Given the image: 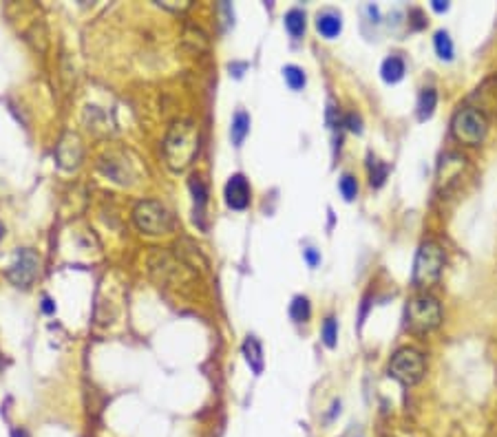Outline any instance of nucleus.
Returning <instances> with one entry per match:
<instances>
[{
	"instance_id": "nucleus-16",
	"label": "nucleus",
	"mask_w": 497,
	"mask_h": 437,
	"mask_svg": "<svg viewBox=\"0 0 497 437\" xmlns=\"http://www.w3.org/2000/svg\"><path fill=\"white\" fill-rule=\"evenodd\" d=\"M283 79H285V84L292 88V91H301V88H305L307 84V75L301 66H296V64H285L283 66Z\"/></svg>"
},
{
	"instance_id": "nucleus-24",
	"label": "nucleus",
	"mask_w": 497,
	"mask_h": 437,
	"mask_svg": "<svg viewBox=\"0 0 497 437\" xmlns=\"http://www.w3.org/2000/svg\"><path fill=\"white\" fill-rule=\"evenodd\" d=\"M431 9H433V12H437V14H442V12H446V9H449V3H444V0H433Z\"/></svg>"
},
{
	"instance_id": "nucleus-5",
	"label": "nucleus",
	"mask_w": 497,
	"mask_h": 437,
	"mask_svg": "<svg viewBox=\"0 0 497 437\" xmlns=\"http://www.w3.org/2000/svg\"><path fill=\"white\" fill-rule=\"evenodd\" d=\"M444 267V250L433 241H426L415 254L413 263V283L417 287L433 285L442 274Z\"/></svg>"
},
{
	"instance_id": "nucleus-27",
	"label": "nucleus",
	"mask_w": 497,
	"mask_h": 437,
	"mask_svg": "<svg viewBox=\"0 0 497 437\" xmlns=\"http://www.w3.org/2000/svg\"><path fill=\"white\" fill-rule=\"evenodd\" d=\"M3 236H5V225L0 223V241H3Z\"/></svg>"
},
{
	"instance_id": "nucleus-21",
	"label": "nucleus",
	"mask_w": 497,
	"mask_h": 437,
	"mask_svg": "<svg viewBox=\"0 0 497 437\" xmlns=\"http://www.w3.org/2000/svg\"><path fill=\"white\" fill-rule=\"evenodd\" d=\"M338 190H341L345 201H354V199L358 197V182H356V177L343 175L341 182H338Z\"/></svg>"
},
{
	"instance_id": "nucleus-20",
	"label": "nucleus",
	"mask_w": 497,
	"mask_h": 437,
	"mask_svg": "<svg viewBox=\"0 0 497 437\" xmlns=\"http://www.w3.org/2000/svg\"><path fill=\"white\" fill-rule=\"evenodd\" d=\"M387 175H389V166L383 164V162H378V159H374V157H369V184L376 186V188H380L385 184Z\"/></svg>"
},
{
	"instance_id": "nucleus-2",
	"label": "nucleus",
	"mask_w": 497,
	"mask_h": 437,
	"mask_svg": "<svg viewBox=\"0 0 497 437\" xmlns=\"http://www.w3.org/2000/svg\"><path fill=\"white\" fill-rule=\"evenodd\" d=\"M133 221L146 234H168L175 227V216L159 201H139L133 210Z\"/></svg>"
},
{
	"instance_id": "nucleus-19",
	"label": "nucleus",
	"mask_w": 497,
	"mask_h": 437,
	"mask_svg": "<svg viewBox=\"0 0 497 437\" xmlns=\"http://www.w3.org/2000/svg\"><path fill=\"white\" fill-rule=\"evenodd\" d=\"M321 338H323V345L327 349H334L338 345V325H336V318L334 316H327L325 323L321 327Z\"/></svg>"
},
{
	"instance_id": "nucleus-1",
	"label": "nucleus",
	"mask_w": 497,
	"mask_h": 437,
	"mask_svg": "<svg viewBox=\"0 0 497 437\" xmlns=\"http://www.w3.org/2000/svg\"><path fill=\"white\" fill-rule=\"evenodd\" d=\"M199 151V133L193 122H179L171 128L166 137L164 153L168 166L173 171H184L193 164V159Z\"/></svg>"
},
{
	"instance_id": "nucleus-7",
	"label": "nucleus",
	"mask_w": 497,
	"mask_h": 437,
	"mask_svg": "<svg viewBox=\"0 0 497 437\" xmlns=\"http://www.w3.org/2000/svg\"><path fill=\"white\" fill-rule=\"evenodd\" d=\"M40 272V258L38 254L32 250V247H20L14 256V263L9 265L7 270V278L9 283L20 287V290H29Z\"/></svg>"
},
{
	"instance_id": "nucleus-3",
	"label": "nucleus",
	"mask_w": 497,
	"mask_h": 437,
	"mask_svg": "<svg viewBox=\"0 0 497 437\" xmlns=\"http://www.w3.org/2000/svg\"><path fill=\"white\" fill-rule=\"evenodd\" d=\"M442 321L440 303L429 294H420L407 305V327L415 334H426L435 329Z\"/></svg>"
},
{
	"instance_id": "nucleus-12",
	"label": "nucleus",
	"mask_w": 497,
	"mask_h": 437,
	"mask_svg": "<svg viewBox=\"0 0 497 437\" xmlns=\"http://www.w3.org/2000/svg\"><path fill=\"white\" fill-rule=\"evenodd\" d=\"M283 25H285V32L290 34V38L294 40H301L303 34H305V12L303 9H290V12L285 14L283 18Z\"/></svg>"
},
{
	"instance_id": "nucleus-14",
	"label": "nucleus",
	"mask_w": 497,
	"mask_h": 437,
	"mask_svg": "<svg viewBox=\"0 0 497 437\" xmlns=\"http://www.w3.org/2000/svg\"><path fill=\"white\" fill-rule=\"evenodd\" d=\"M250 133V115L245 111H237L234 117H232V124H230V137H232V144L239 148L243 144V139Z\"/></svg>"
},
{
	"instance_id": "nucleus-10",
	"label": "nucleus",
	"mask_w": 497,
	"mask_h": 437,
	"mask_svg": "<svg viewBox=\"0 0 497 437\" xmlns=\"http://www.w3.org/2000/svg\"><path fill=\"white\" fill-rule=\"evenodd\" d=\"M243 355H245V362L250 364V369L258 375L263 373V347L261 342L256 340L254 336H247L243 340Z\"/></svg>"
},
{
	"instance_id": "nucleus-18",
	"label": "nucleus",
	"mask_w": 497,
	"mask_h": 437,
	"mask_svg": "<svg viewBox=\"0 0 497 437\" xmlns=\"http://www.w3.org/2000/svg\"><path fill=\"white\" fill-rule=\"evenodd\" d=\"M290 316L294 323H305L312 316V305L307 301V296H296L290 305Z\"/></svg>"
},
{
	"instance_id": "nucleus-8",
	"label": "nucleus",
	"mask_w": 497,
	"mask_h": 437,
	"mask_svg": "<svg viewBox=\"0 0 497 437\" xmlns=\"http://www.w3.org/2000/svg\"><path fill=\"white\" fill-rule=\"evenodd\" d=\"M250 184H247V179L243 175H232L228 179L226 184V190H223V197H226V205L230 208V210H245L247 205H250Z\"/></svg>"
},
{
	"instance_id": "nucleus-6",
	"label": "nucleus",
	"mask_w": 497,
	"mask_h": 437,
	"mask_svg": "<svg viewBox=\"0 0 497 437\" xmlns=\"http://www.w3.org/2000/svg\"><path fill=\"white\" fill-rule=\"evenodd\" d=\"M424 371H426L424 355L417 349H413V347L398 349L389 362V373L404 386H413L420 382L424 377Z\"/></svg>"
},
{
	"instance_id": "nucleus-15",
	"label": "nucleus",
	"mask_w": 497,
	"mask_h": 437,
	"mask_svg": "<svg viewBox=\"0 0 497 437\" xmlns=\"http://www.w3.org/2000/svg\"><path fill=\"white\" fill-rule=\"evenodd\" d=\"M191 192H193V199H195V218L204 216L206 203H208V188H206L204 179L199 175L191 177Z\"/></svg>"
},
{
	"instance_id": "nucleus-25",
	"label": "nucleus",
	"mask_w": 497,
	"mask_h": 437,
	"mask_svg": "<svg viewBox=\"0 0 497 437\" xmlns=\"http://www.w3.org/2000/svg\"><path fill=\"white\" fill-rule=\"evenodd\" d=\"M43 310H45L47 314H53V312H56V305L51 303V298H47V296H45V301H43Z\"/></svg>"
},
{
	"instance_id": "nucleus-17",
	"label": "nucleus",
	"mask_w": 497,
	"mask_h": 437,
	"mask_svg": "<svg viewBox=\"0 0 497 437\" xmlns=\"http://www.w3.org/2000/svg\"><path fill=\"white\" fill-rule=\"evenodd\" d=\"M433 47H435L437 58L446 60V62H451L455 49H453V40H451L449 34H446V32H435V36H433Z\"/></svg>"
},
{
	"instance_id": "nucleus-9",
	"label": "nucleus",
	"mask_w": 497,
	"mask_h": 437,
	"mask_svg": "<svg viewBox=\"0 0 497 437\" xmlns=\"http://www.w3.org/2000/svg\"><path fill=\"white\" fill-rule=\"evenodd\" d=\"M316 32L321 34L327 40H334L341 36L343 32V18L334 9H323L321 14L316 16Z\"/></svg>"
},
{
	"instance_id": "nucleus-26",
	"label": "nucleus",
	"mask_w": 497,
	"mask_h": 437,
	"mask_svg": "<svg viewBox=\"0 0 497 437\" xmlns=\"http://www.w3.org/2000/svg\"><path fill=\"white\" fill-rule=\"evenodd\" d=\"M12 437H29V433L25 429H14L12 431Z\"/></svg>"
},
{
	"instance_id": "nucleus-23",
	"label": "nucleus",
	"mask_w": 497,
	"mask_h": 437,
	"mask_svg": "<svg viewBox=\"0 0 497 437\" xmlns=\"http://www.w3.org/2000/svg\"><path fill=\"white\" fill-rule=\"evenodd\" d=\"M303 256H305V261L310 267H316L318 263H321V254H318L314 247H307V250L303 252Z\"/></svg>"
},
{
	"instance_id": "nucleus-22",
	"label": "nucleus",
	"mask_w": 497,
	"mask_h": 437,
	"mask_svg": "<svg viewBox=\"0 0 497 437\" xmlns=\"http://www.w3.org/2000/svg\"><path fill=\"white\" fill-rule=\"evenodd\" d=\"M345 126L350 128L352 133H363V119H361V115L350 113V115L345 117Z\"/></svg>"
},
{
	"instance_id": "nucleus-13",
	"label": "nucleus",
	"mask_w": 497,
	"mask_h": 437,
	"mask_svg": "<svg viewBox=\"0 0 497 437\" xmlns=\"http://www.w3.org/2000/svg\"><path fill=\"white\" fill-rule=\"evenodd\" d=\"M435 106H437V91L435 88H422L420 95H417V119L420 122H424V119H429L435 111Z\"/></svg>"
},
{
	"instance_id": "nucleus-4",
	"label": "nucleus",
	"mask_w": 497,
	"mask_h": 437,
	"mask_svg": "<svg viewBox=\"0 0 497 437\" xmlns=\"http://www.w3.org/2000/svg\"><path fill=\"white\" fill-rule=\"evenodd\" d=\"M489 131L486 117L477 108H460L451 119V133L466 146H480Z\"/></svg>"
},
{
	"instance_id": "nucleus-11",
	"label": "nucleus",
	"mask_w": 497,
	"mask_h": 437,
	"mask_svg": "<svg viewBox=\"0 0 497 437\" xmlns=\"http://www.w3.org/2000/svg\"><path fill=\"white\" fill-rule=\"evenodd\" d=\"M404 71H407V66H404V60L400 55L385 58V62L380 64V75H383V79L387 84L400 82V79L404 77Z\"/></svg>"
}]
</instances>
